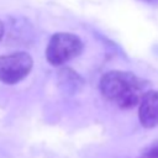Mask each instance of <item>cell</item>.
Returning <instances> with one entry per match:
<instances>
[{
  "label": "cell",
  "instance_id": "obj_1",
  "mask_svg": "<svg viewBox=\"0 0 158 158\" xmlns=\"http://www.w3.org/2000/svg\"><path fill=\"white\" fill-rule=\"evenodd\" d=\"M144 81L136 74L122 70H110L100 79V91L104 98L121 109H131L139 104L144 94Z\"/></svg>",
  "mask_w": 158,
  "mask_h": 158
},
{
  "label": "cell",
  "instance_id": "obj_4",
  "mask_svg": "<svg viewBox=\"0 0 158 158\" xmlns=\"http://www.w3.org/2000/svg\"><path fill=\"white\" fill-rule=\"evenodd\" d=\"M138 120L144 128L158 126V90H148L138 104Z\"/></svg>",
  "mask_w": 158,
  "mask_h": 158
},
{
  "label": "cell",
  "instance_id": "obj_5",
  "mask_svg": "<svg viewBox=\"0 0 158 158\" xmlns=\"http://www.w3.org/2000/svg\"><path fill=\"white\" fill-rule=\"evenodd\" d=\"M141 158H158V138L151 142L141 154Z\"/></svg>",
  "mask_w": 158,
  "mask_h": 158
},
{
  "label": "cell",
  "instance_id": "obj_2",
  "mask_svg": "<svg viewBox=\"0 0 158 158\" xmlns=\"http://www.w3.org/2000/svg\"><path fill=\"white\" fill-rule=\"evenodd\" d=\"M83 51L81 40L68 32L54 33L46 48V59L52 65H62L79 56Z\"/></svg>",
  "mask_w": 158,
  "mask_h": 158
},
{
  "label": "cell",
  "instance_id": "obj_6",
  "mask_svg": "<svg viewBox=\"0 0 158 158\" xmlns=\"http://www.w3.org/2000/svg\"><path fill=\"white\" fill-rule=\"evenodd\" d=\"M4 30H5V27H4V22L0 20V40H1L2 36H4Z\"/></svg>",
  "mask_w": 158,
  "mask_h": 158
},
{
  "label": "cell",
  "instance_id": "obj_3",
  "mask_svg": "<svg viewBox=\"0 0 158 158\" xmlns=\"http://www.w3.org/2000/svg\"><path fill=\"white\" fill-rule=\"evenodd\" d=\"M33 68V59L26 52L0 56V81L16 84L25 79Z\"/></svg>",
  "mask_w": 158,
  "mask_h": 158
}]
</instances>
